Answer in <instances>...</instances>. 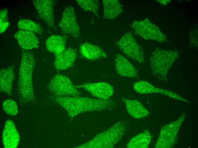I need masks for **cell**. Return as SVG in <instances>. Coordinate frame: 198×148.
Instances as JSON below:
<instances>
[{
	"instance_id": "obj_1",
	"label": "cell",
	"mask_w": 198,
	"mask_h": 148,
	"mask_svg": "<svg viewBox=\"0 0 198 148\" xmlns=\"http://www.w3.org/2000/svg\"><path fill=\"white\" fill-rule=\"evenodd\" d=\"M53 99L66 110L71 118L86 112L111 110L114 108L116 105L114 100L110 98L104 100L86 97L54 96Z\"/></svg>"
},
{
	"instance_id": "obj_2",
	"label": "cell",
	"mask_w": 198,
	"mask_h": 148,
	"mask_svg": "<svg viewBox=\"0 0 198 148\" xmlns=\"http://www.w3.org/2000/svg\"><path fill=\"white\" fill-rule=\"evenodd\" d=\"M36 60L33 53L22 50L21 58L18 81V92L22 105L34 102L36 100L33 82V71Z\"/></svg>"
},
{
	"instance_id": "obj_3",
	"label": "cell",
	"mask_w": 198,
	"mask_h": 148,
	"mask_svg": "<svg viewBox=\"0 0 198 148\" xmlns=\"http://www.w3.org/2000/svg\"><path fill=\"white\" fill-rule=\"evenodd\" d=\"M128 128L125 121H120L107 130L96 135L90 141L77 148H111L120 141L126 134Z\"/></svg>"
},
{
	"instance_id": "obj_4",
	"label": "cell",
	"mask_w": 198,
	"mask_h": 148,
	"mask_svg": "<svg viewBox=\"0 0 198 148\" xmlns=\"http://www.w3.org/2000/svg\"><path fill=\"white\" fill-rule=\"evenodd\" d=\"M180 54V52L176 49L166 50L156 48L149 58L152 75L158 79H166L170 69Z\"/></svg>"
},
{
	"instance_id": "obj_5",
	"label": "cell",
	"mask_w": 198,
	"mask_h": 148,
	"mask_svg": "<svg viewBox=\"0 0 198 148\" xmlns=\"http://www.w3.org/2000/svg\"><path fill=\"white\" fill-rule=\"evenodd\" d=\"M47 88L55 96L60 97L77 96L81 92L67 76L57 74L48 84Z\"/></svg>"
},
{
	"instance_id": "obj_6",
	"label": "cell",
	"mask_w": 198,
	"mask_h": 148,
	"mask_svg": "<svg viewBox=\"0 0 198 148\" xmlns=\"http://www.w3.org/2000/svg\"><path fill=\"white\" fill-rule=\"evenodd\" d=\"M186 117L183 114L176 120L164 126L155 145V148H170L173 147L177 139L179 130Z\"/></svg>"
},
{
	"instance_id": "obj_7",
	"label": "cell",
	"mask_w": 198,
	"mask_h": 148,
	"mask_svg": "<svg viewBox=\"0 0 198 148\" xmlns=\"http://www.w3.org/2000/svg\"><path fill=\"white\" fill-rule=\"evenodd\" d=\"M130 26L136 34L145 40L160 42H164L166 40V37L164 33L148 18L141 20H134Z\"/></svg>"
},
{
	"instance_id": "obj_8",
	"label": "cell",
	"mask_w": 198,
	"mask_h": 148,
	"mask_svg": "<svg viewBox=\"0 0 198 148\" xmlns=\"http://www.w3.org/2000/svg\"><path fill=\"white\" fill-rule=\"evenodd\" d=\"M115 44L128 57L139 63L144 62V55L143 49L130 32L126 33L115 42Z\"/></svg>"
},
{
	"instance_id": "obj_9",
	"label": "cell",
	"mask_w": 198,
	"mask_h": 148,
	"mask_svg": "<svg viewBox=\"0 0 198 148\" xmlns=\"http://www.w3.org/2000/svg\"><path fill=\"white\" fill-rule=\"evenodd\" d=\"M58 26L64 34L76 39L80 37V30L73 6H69L65 8Z\"/></svg>"
},
{
	"instance_id": "obj_10",
	"label": "cell",
	"mask_w": 198,
	"mask_h": 148,
	"mask_svg": "<svg viewBox=\"0 0 198 148\" xmlns=\"http://www.w3.org/2000/svg\"><path fill=\"white\" fill-rule=\"evenodd\" d=\"M40 18L47 25L49 28H55L53 7L54 1L52 0L32 1Z\"/></svg>"
},
{
	"instance_id": "obj_11",
	"label": "cell",
	"mask_w": 198,
	"mask_h": 148,
	"mask_svg": "<svg viewBox=\"0 0 198 148\" xmlns=\"http://www.w3.org/2000/svg\"><path fill=\"white\" fill-rule=\"evenodd\" d=\"M75 87L77 88H82L93 96L102 99L110 98L114 92V89L112 85L103 82L86 83Z\"/></svg>"
},
{
	"instance_id": "obj_12",
	"label": "cell",
	"mask_w": 198,
	"mask_h": 148,
	"mask_svg": "<svg viewBox=\"0 0 198 148\" xmlns=\"http://www.w3.org/2000/svg\"><path fill=\"white\" fill-rule=\"evenodd\" d=\"M133 88L136 92L140 94L158 93L176 100L189 103V101L174 92L156 87L145 81L141 80L135 82L133 84Z\"/></svg>"
},
{
	"instance_id": "obj_13",
	"label": "cell",
	"mask_w": 198,
	"mask_h": 148,
	"mask_svg": "<svg viewBox=\"0 0 198 148\" xmlns=\"http://www.w3.org/2000/svg\"><path fill=\"white\" fill-rule=\"evenodd\" d=\"M115 61L116 70L118 75L132 78L138 77V73L136 69L124 56L119 54H116Z\"/></svg>"
},
{
	"instance_id": "obj_14",
	"label": "cell",
	"mask_w": 198,
	"mask_h": 148,
	"mask_svg": "<svg viewBox=\"0 0 198 148\" xmlns=\"http://www.w3.org/2000/svg\"><path fill=\"white\" fill-rule=\"evenodd\" d=\"M20 137L15 124L11 120L7 121L4 125L2 140L5 148H16L18 145Z\"/></svg>"
},
{
	"instance_id": "obj_15",
	"label": "cell",
	"mask_w": 198,
	"mask_h": 148,
	"mask_svg": "<svg viewBox=\"0 0 198 148\" xmlns=\"http://www.w3.org/2000/svg\"><path fill=\"white\" fill-rule=\"evenodd\" d=\"M55 55L54 67L57 70L62 71L73 65L77 57V52L75 49L69 48Z\"/></svg>"
},
{
	"instance_id": "obj_16",
	"label": "cell",
	"mask_w": 198,
	"mask_h": 148,
	"mask_svg": "<svg viewBox=\"0 0 198 148\" xmlns=\"http://www.w3.org/2000/svg\"><path fill=\"white\" fill-rule=\"evenodd\" d=\"M14 36L22 50H29L39 47V40L32 32L20 30L15 34Z\"/></svg>"
},
{
	"instance_id": "obj_17",
	"label": "cell",
	"mask_w": 198,
	"mask_h": 148,
	"mask_svg": "<svg viewBox=\"0 0 198 148\" xmlns=\"http://www.w3.org/2000/svg\"><path fill=\"white\" fill-rule=\"evenodd\" d=\"M15 77L14 67L11 65L0 70V91L9 96L12 94V86Z\"/></svg>"
},
{
	"instance_id": "obj_18",
	"label": "cell",
	"mask_w": 198,
	"mask_h": 148,
	"mask_svg": "<svg viewBox=\"0 0 198 148\" xmlns=\"http://www.w3.org/2000/svg\"><path fill=\"white\" fill-rule=\"evenodd\" d=\"M79 48L81 55L90 60H95L106 57L108 56V55L101 48L89 43H83Z\"/></svg>"
},
{
	"instance_id": "obj_19",
	"label": "cell",
	"mask_w": 198,
	"mask_h": 148,
	"mask_svg": "<svg viewBox=\"0 0 198 148\" xmlns=\"http://www.w3.org/2000/svg\"><path fill=\"white\" fill-rule=\"evenodd\" d=\"M122 99L125 104L127 112L133 118L137 119L143 118L149 114L148 111L137 100L124 97H122Z\"/></svg>"
},
{
	"instance_id": "obj_20",
	"label": "cell",
	"mask_w": 198,
	"mask_h": 148,
	"mask_svg": "<svg viewBox=\"0 0 198 148\" xmlns=\"http://www.w3.org/2000/svg\"><path fill=\"white\" fill-rule=\"evenodd\" d=\"M103 17L105 19L114 20L123 11V5L117 0H103Z\"/></svg>"
},
{
	"instance_id": "obj_21",
	"label": "cell",
	"mask_w": 198,
	"mask_h": 148,
	"mask_svg": "<svg viewBox=\"0 0 198 148\" xmlns=\"http://www.w3.org/2000/svg\"><path fill=\"white\" fill-rule=\"evenodd\" d=\"M66 36L53 35L48 37L45 42L47 50L55 55L59 54L65 50Z\"/></svg>"
},
{
	"instance_id": "obj_22",
	"label": "cell",
	"mask_w": 198,
	"mask_h": 148,
	"mask_svg": "<svg viewBox=\"0 0 198 148\" xmlns=\"http://www.w3.org/2000/svg\"><path fill=\"white\" fill-rule=\"evenodd\" d=\"M152 139L150 132L145 130L132 137L127 143L126 147L128 148H147Z\"/></svg>"
},
{
	"instance_id": "obj_23",
	"label": "cell",
	"mask_w": 198,
	"mask_h": 148,
	"mask_svg": "<svg viewBox=\"0 0 198 148\" xmlns=\"http://www.w3.org/2000/svg\"><path fill=\"white\" fill-rule=\"evenodd\" d=\"M18 27L21 30L30 31L41 35L43 30L41 25L32 20L27 19H22L18 23Z\"/></svg>"
},
{
	"instance_id": "obj_24",
	"label": "cell",
	"mask_w": 198,
	"mask_h": 148,
	"mask_svg": "<svg viewBox=\"0 0 198 148\" xmlns=\"http://www.w3.org/2000/svg\"><path fill=\"white\" fill-rule=\"evenodd\" d=\"M77 4L84 11L93 13L99 19L100 3L97 0H76Z\"/></svg>"
},
{
	"instance_id": "obj_25",
	"label": "cell",
	"mask_w": 198,
	"mask_h": 148,
	"mask_svg": "<svg viewBox=\"0 0 198 148\" xmlns=\"http://www.w3.org/2000/svg\"><path fill=\"white\" fill-rule=\"evenodd\" d=\"M2 105L3 110L8 114L15 116L18 113V106L14 100L10 99L6 100L3 102Z\"/></svg>"
},
{
	"instance_id": "obj_26",
	"label": "cell",
	"mask_w": 198,
	"mask_h": 148,
	"mask_svg": "<svg viewBox=\"0 0 198 148\" xmlns=\"http://www.w3.org/2000/svg\"><path fill=\"white\" fill-rule=\"evenodd\" d=\"M9 25V23L8 21H0V33L4 32L7 29Z\"/></svg>"
},
{
	"instance_id": "obj_27",
	"label": "cell",
	"mask_w": 198,
	"mask_h": 148,
	"mask_svg": "<svg viewBox=\"0 0 198 148\" xmlns=\"http://www.w3.org/2000/svg\"><path fill=\"white\" fill-rule=\"evenodd\" d=\"M0 21H7V12L6 9L0 11Z\"/></svg>"
},
{
	"instance_id": "obj_28",
	"label": "cell",
	"mask_w": 198,
	"mask_h": 148,
	"mask_svg": "<svg viewBox=\"0 0 198 148\" xmlns=\"http://www.w3.org/2000/svg\"><path fill=\"white\" fill-rule=\"evenodd\" d=\"M160 4L164 5H166L171 2L170 0H156Z\"/></svg>"
}]
</instances>
